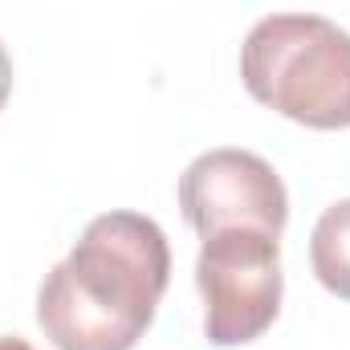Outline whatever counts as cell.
<instances>
[{"label": "cell", "instance_id": "cell-1", "mask_svg": "<svg viewBox=\"0 0 350 350\" xmlns=\"http://www.w3.org/2000/svg\"><path fill=\"white\" fill-rule=\"evenodd\" d=\"M172 281L163 228L143 212H102L37 289V326L57 350H135Z\"/></svg>", "mask_w": 350, "mask_h": 350}, {"label": "cell", "instance_id": "cell-7", "mask_svg": "<svg viewBox=\"0 0 350 350\" xmlns=\"http://www.w3.org/2000/svg\"><path fill=\"white\" fill-rule=\"evenodd\" d=\"M0 350H33L25 338H16V334H0Z\"/></svg>", "mask_w": 350, "mask_h": 350}, {"label": "cell", "instance_id": "cell-5", "mask_svg": "<svg viewBox=\"0 0 350 350\" xmlns=\"http://www.w3.org/2000/svg\"><path fill=\"white\" fill-rule=\"evenodd\" d=\"M310 265L314 277L334 293L350 301V200L330 204L310 237Z\"/></svg>", "mask_w": 350, "mask_h": 350}, {"label": "cell", "instance_id": "cell-2", "mask_svg": "<svg viewBox=\"0 0 350 350\" xmlns=\"http://www.w3.org/2000/svg\"><path fill=\"white\" fill-rule=\"evenodd\" d=\"M245 90L310 131L350 126V33L314 12H273L241 45Z\"/></svg>", "mask_w": 350, "mask_h": 350}, {"label": "cell", "instance_id": "cell-4", "mask_svg": "<svg viewBox=\"0 0 350 350\" xmlns=\"http://www.w3.org/2000/svg\"><path fill=\"white\" fill-rule=\"evenodd\" d=\"M179 208L200 237L224 228H261L281 237L289 220V191L269 159L241 147H216L183 167Z\"/></svg>", "mask_w": 350, "mask_h": 350}, {"label": "cell", "instance_id": "cell-3", "mask_svg": "<svg viewBox=\"0 0 350 350\" xmlns=\"http://www.w3.org/2000/svg\"><path fill=\"white\" fill-rule=\"evenodd\" d=\"M204 297V334L212 347H249L281 314V245L261 228H224L204 237L196 257Z\"/></svg>", "mask_w": 350, "mask_h": 350}, {"label": "cell", "instance_id": "cell-6", "mask_svg": "<svg viewBox=\"0 0 350 350\" xmlns=\"http://www.w3.org/2000/svg\"><path fill=\"white\" fill-rule=\"evenodd\" d=\"M8 94H12V57H8V49L0 45V110H4Z\"/></svg>", "mask_w": 350, "mask_h": 350}]
</instances>
